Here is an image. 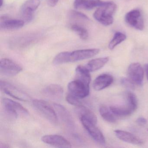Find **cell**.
<instances>
[{
	"instance_id": "2e32d148",
	"label": "cell",
	"mask_w": 148,
	"mask_h": 148,
	"mask_svg": "<svg viewBox=\"0 0 148 148\" xmlns=\"http://www.w3.org/2000/svg\"><path fill=\"white\" fill-rule=\"evenodd\" d=\"M116 136L123 142L132 144L140 145L144 143V141L136 135L121 130H116L114 131Z\"/></svg>"
},
{
	"instance_id": "8fae6325",
	"label": "cell",
	"mask_w": 148,
	"mask_h": 148,
	"mask_svg": "<svg viewBox=\"0 0 148 148\" xmlns=\"http://www.w3.org/2000/svg\"><path fill=\"white\" fill-rule=\"evenodd\" d=\"M125 21L128 25L137 30H143V19L139 10H132L127 13L125 16Z\"/></svg>"
},
{
	"instance_id": "f546056e",
	"label": "cell",
	"mask_w": 148,
	"mask_h": 148,
	"mask_svg": "<svg viewBox=\"0 0 148 148\" xmlns=\"http://www.w3.org/2000/svg\"><path fill=\"white\" fill-rule=\"evenodd\" d=\"M123 84L126 87L130 88H133L134 87V83L130 79L123 78L121 81Z\"/></svg>"
},
{
	"instance_id": "3957f363",
	"label": "cell",
	"mask_w": 148,
	"mask_h": 148,
	"mask_svg": "<svg viewBox=\"0 0 148 148\" xmlns=\"http://www.w3.org/2000/svg\"><path fill=\"white\" fill-rule=\"evenodd\" d=\"M23 68L20 65L8 58L1 59L0 61V72L6 77H13L22 71Z\"/></svg>"
},
{
	"instance_id": "7402d4cb",
	"label": "cell",
	"mask_w": 148,
	"mask_h": 148,
	"mask_svg": "<svg viewBox=\"0 0 148 148\" xmlns=\"http://www.w3.org/2000/svg\"><path fill=\"white\" fill-rule=\"evenodd\" d=\"M110 109L115 116H127L135 112L127 103L125 106H111Z\"/></svg>"
},
{
	"instance_id": "8992f818",
	"label": "cell",
	"mask_w": 148,
	"mask_h": 148,
	"mask_svg": "<svg viewBox=\"0 0 148 148\" xmlns=\"http://www.w3.org/2000/svg\"><path fill=\"white\" fill-rule=\"evenodd\" d=\"M3 106L7 112L14 117L20 115L28 116L29 112L19 103L8 98H4L2 100Z\"/></svg>"
},
{
	"instance_id": "1f68e13d",
	"label": "cell",
	"mask_w": 148,
	"mask_h": 148,
	"mask_svg": "<svg viewBox=\"0 0 148 148\" xmlns=\"http://www.w3.org/2000/svg\"><path fill=\"white\" fill-rule=\"evenodd\" d=\"M58 1L59 0H47V4L51 7L55 6Z\"/></svg>"
},
{
	"instance_id": "9a60e30c",
	"label": "cell",
	"mask_w": 148,
	"mask_h": 148,
	"mask_svg": "<svg viewBox=\"0 0 148 148\" xmlns=\"http://www.w3.org/2000/svg\"><path fill=\"white\" fill-rule=\"evenodd\" d=\"M43 93L52 100L59 101L63 97L64 90L59 85L52 84L46 87L43 91Z\"/></svg>"
},
{
	"instance_id": "7c38bea8",
	"label": "cell",
	"mask_w": 148,
	"mask_h": 148,
	"mask_svg": "<svg viewBox=\"0 0 148 148\" xmlns=\"http://www.w3.org/2000/svg\"><path fill=\"white\" fill-rule=\"evenodd\" d=\"M45 143L58 148H70L71 144L64 137L58 135H47L43 136L41 138Z\"/></svg>"
},
{
	"instance_id": "6da1fadb",
	"label": "cell",
	"mask_w": 148,
	"mask_h": 148,
	"mask_svg": "<svg viewBox=\"0 0 148 148\" xmlns=\"http://www.w3.org/2000/svg\"><path fill=\"white\" fill-rule=\"evenodd\" d=\"M116 5L112 2H104L93 14L94 18L104 26H109L113 22V14Z\"/></svg>"
},
{
	"instance_id": "4fadbf2b",
	"label": "cell",
	"mask_w": 148,
	"mask_h": 148,
	"mask_svg": "<svg viewBox=\"0 0 148 148\" xmlns=\"http://www.w3.org/2000/svg\"><path fill=\"white\" fill-rule=\"evenodd\" d=\"M24 21L11 18L6 16L0 18V28L4 30H14L20 29L24 26Z\"/></svg>"
},
{
	"instance_id": "ba28073f",
	"label": "cell",
	"mask_w": 148,
	"mask_h": 148,
	"mask_svg": "<svg viewBox=\"0 0 148 148\" xmlns=\"http://www.w3.org/2000/svg\"><path fill=\"white\" fill-rule=\"evenodd\" d=\"M40 0H27L21 7L20 14L25 21L32 20L34 12L40 5Z\"/></svg>"
},
{
	"instance_id": "d590c367",
	"label": "cell",
	"mask_w": 148,
	"mask_h": 148,
	"mask_svg": "<svg viewBox=\"0 0 148 148\" xmlns=\"http://www.w3.org/2000/svg\"><path fill=\"white\" fill-rule=\"evenodd\" d=\"M146 70H147V71H148V64L147 65H146Z\"/></svg>"
},
{
	"instance_id": "836d02e7",
	"label": "cell",
	"mask_w": 148,
	"mask_h": 148,
	"mask_svg": "<svg viewBox=\"0 0 148 148\" xmlns=\"http://www.w3.org/2000/svg\"><path fill=\"white\" fill-rule=\"evenodd\" d=\"M3 1L4 0H0V7H2L3 5Z\"/></svg>"
},
{
	"instance_id": "9c48e42d",
	"label": "cell",
	"mask_w": 148,
	"mask_h": 148,
	"mask_svg": "<svg viewBox=\"0 0 148 148\" xmlns=\"http://www.w3.org/2000/svg\"><path fill=\"white\" fill-rule=\"evenodd\" d=\"M99 51V49H88L77 50L72 52L69 51V63L90 58L98 54Z\"/></svg>"
},
{
	"instance_id": "5b68a950",
	"label": "cell",
	"mask_w": 148,
	"mask_h": 148,
	"mask_svg": "<svg viewBox=\"0 0 148 148\" xmlns=\"http://www.w3.org/2000/svg\"><path fill=\"white\" fill-rule=\"evenodd\" d=\"M0 86L1 90L13 98L22 101H27L30 99V97L27 93L8 82L1 80Z\"/></svg>"
},
{
	"instance_id": "484cf974",
	"label": "cell",
	"mask_w": 148,
	"mask_h": 148,
	"mask_svg": "<svg viewBox=\"0 0 148 148\" xmlns=\"http://www.w3.org/2000/svg\"><path fill=\"white\" fill-rule=\"evenodd\" d=\"M68 17L70 19L75 21H88L90 20L86 15L80 12L75 10H70L68 13Z\"/></svg>"
},
{
	"instance_id": "30bf717a",
	"label": "cell",
	"mask_w": 148,
	"mask_h": 148,
	"mask_svg": "<svg viewBox=\"0 0 148 148\" xmlns=\"http://www.w3.org/2000/svg\"><path fill=\"white\" fill-rule=\"evenodd\" d=\"M144 70L139 63H134L130 64L127 70L129 78L134 84L141 86L143 82Z\"/></svg>"
},
{
	"instance_id": "cb8c5ba5",
	"label": "cell",
	"mask_w": 148,
	"mask_h": 148,
	"mask_svg": "<svg viewBox=\"0 0 148 148\" xmlns=\"http://www.w3.org/2000/svg\"><path fill=\"white\" fill-rule=\"evenodd\" d=\"M71 29L76 33L78 36L83 40H86L89 37V33L87 29L82 26L77 24H72Z\"/></svg>"
},
{
	"instance_id": "603a6c76",
	"label": "cell",
	"mask_w": 148,
	"mask_h": 148,
	"mask_svg": "<svg viewBox=\"0 0 148 148\" xmlns=\"http://www.w3.org/2000/svg\"><path fill=\"white\" fill-rule=\"evenodd\" d=\"M99 113L101 117L106 121L110 123H115L116 121L115 115L106 106H102L99 107Z\"/></svg>"
},
{
	"instance_id": "83f0119b",
	"label": "cell",
	"mask_w": 148,
	"mask_h": 148,
	"mask_svg": "<svg viewBox=\"0 0 148 148\" xmlns=\"http://www.w3.org/2000/svg\"><path fill=\"white\" fill-rule=\"evenodd\" d=\"M66 99L69 103L71 104L72 105L75 106L76 107L83 105L81 101V99L79 98L78 97H76L69 92L66 95Z\"/></svg>"
},
{
	"instance_id": "4dcf8cb0",
	"label": "cell",
	"mask_w": 148,
	"mask_h": 148,
	"mask_svg": "<svg viewBox=\"0 0 148 148\" xmlns=\"http://www.w3.org/2000/svg\"><path fill=\"white\" fill-rule=\"evenodd\" d=\"M147 122L146 119L142 117L138 118L136 120L137 123L140 126H144L147 123Z\"/></svg>"
},
{
	"instance_id": "e0dca14e",
	"label": "cell",
	"mask_w": 148,
	"mask_h": 148,
	"mask_svg": "<svg viewBox=\"0 0 148 148\" xmlns=\"http://www.w3.org/2000/svg\"><path fill=\"white\" fill-rule=\"evenodd\" d=\"M113 78L108 74H102L98 76L93 81V87L96 91H100L107 88L112 84Z\"/></svg>"
},
{
	"instance_id": "8d00e7d4",
	"label": "cell",
	"mask_w": 148,
	"mask_h": 148,
	"mask_svg": "<svg viewBox=\"0 0 148 148\" xmlns=\"http://www.w3.org/2000/svg\"></svg>"
},
{
	"instance_id": "d4e9b609",
	"label": "cell",
	"mask_w": 148,
	"mask_h": 148,
	"mask_svg": "<svg viewBox=\"0 0 148 148\" xmlns=\"http://www.w3.org/2000/svg\"><path fill=\"white\" fill-rule=\"evenodd\" d=\"M126 35L119 32H116L109 45L110 50H112L118 45L126 39Z\"/></svg>"
},
{
	"instance_id": "e575fe53",
	"label": "cell",
	"mask_w": 148,
	"mask_h": 148,
	"mask_svg": "<svg viewBox=\"0 0 148 148\" xmlns=\"http://www.w3.org/2000/svg\"><path fill=\"white\" fill-rule=\"evenodd\" d=\"M146 76H147V79L148 80V71L146 70Z\"/></svg>"
},
{
	"instance_id": "ac0fdd59",
	"label": "cell",
	"mask_w": 148,
	"mask_h": 148,
	"mask_svg": "<svg viewBox=\"0 0 148 148\" xmlns=\"http://www.w3.org/2000/svg\"><path fill=\"white\" fill-rule=\"evenodd\" d=\"M104 2L101 0H75L73 5L76 9L90 10L99 7Z\"/></svg>"
},
{
	"instance_id": "ffe728a7",
	"label": "cell",
	"mask_w": 148,
	"mask_h": 148,
	"mask_svg": "<svg viewBox=\"0 0 148 148\" xmlns=\"http://www.w3.org/2000/svg\"><path fill=\"white\" fill-rule=\"evenodd\" d=\"M109 60L108 57L94 59L89 61L85 66L90 72L95 71L103 67Z\"/></svg>"
},
{
	"instance_id": "f1b7e54d",
	"label": "cell",
	"mask_w": 148,
	"mask_h": 148,
	"mask_svg": "<svg viewBox=\"0 0 148 148\" xmlns=\"http://www.w3.org/2000/svg\"><path fill=\"white\" fill-rule=\"evenodd\" d=\"M127 103L130 105L135 111L138 107V100L136 95L132 92H128L127 95Z\"/></svg>"
},
{
	"instance_id": "d6986e66",
	"label": "cell",
	"mask_w": 148,
	"mask_h": 148,
	"mask_svg": "<svg viewBox=\"0 0 148 148\" xmlns=\"http://www.w3.org/2000/svg\"><path fill=\"white\" fill-rule=\"evenodd\" d=\"M75 79L79 80L87 85H90L91 81L90 72L85 66H78L75 70Z\"/></svg>"
},
{
	"instance_id": "d6a6232c",
	"label": "cell",
	"mask_w": 148,
	"mask_h": 148,
	"mask_svg": "<svg viewBox=\"0 0 148 148\" xmlns=\"http://www.w3.org/2000/svg\"><path fill=\"white\" fill-rule=\"evenodd\" d=\"M0 147L1 148H10V146L7 145L6 144L4 143H1Z\"/></svg>"
},
{
	"instance_id": "4316f807",
	"label": "cell",
	"mask_w": 148,
	"mask_h": 148,
	"mask_svg": "<svg viewBox=\"0 0 148 148\" xmlns=\"http://www.w3.org/2000/svg\"><path fill=\"white\" fill-rule=\"evenodd\" d=\"M53 64L54 65H60L69 63L68 51L62 52L58 53L53 59Z\"/></svg>"
},
{
	"instance_id": "277c9868",
	"label": "cell",
	"mask_w": 148,
	"mask_h": 148,
	"mask_svg": "<svg viewBox=\"0 0 148 148\" xmlns=\"http://www.w3.org/2000/svg\"><path fill=\"white\" fill-rule=\"evenodd\" d=\"M79 119L85 129L95 142L100 144L105 143L104 136L101 131L96 126V124L83 117H79Z\"/></svg>"
},
{
	"instance_id": "52a82bcc",
	"label": "cell",
	"mask_w": 148,
	"mask_h": 148,
	"mask_svg": "<svg viewBox=\"0 0 148 148\" xmlns=\"http://www.w3.org/2000/svg\"><path fill=\"white\" fill-rule=\"evenodd\" d=\"M69 93L78 97L79 98H84L90 93V85L75 79L71 81L68 84Z\"/></svg>"
},
{
	"instance_id": "7a4b0ae2",
	"label": "cell",
	"mask_w": 148,
	"mask_h": 148,
	"mask_svg": "<svg viewBox=\"0 0 148 148\" xmlns=\"http://www.w3.org/2000/svg\"><path fill=\"white\" fill-rule=\"evenodd\" d=\"M32 104L34 108L47 121L53 125H58V115L54 109L48 103L41 99H34L32 101Z\"/></svg>"
},
{
	"instance_id": "44dd1931",
	"label": "cell",
	"mask_w": 148,
	"mask_h": 148,
	"mask_svg": "<svg viewBox=\"0 0 148 148\" xmlns=\"http://www.w3.org/2000/svg\"><path fill=\"white\" fill-rule=\"evenodd\" d=\"M75 110L76 113L78 115L79 117H83L85 118L94 123L96 124L97 123V116L90 109L84 106L83 105L80 106H77Z\"/></svg>"
},
{
	"instance_id": "5bb4252c",
	"label": "cell",
	"mask_w": 148,
	"mask_h": 148,
	"mask_svg": "<svg viewBox=\"0 0 148 148\" xmlns=\"http://www.w3.org/2000/svg\"><path fill=\"white\" fill-rule=\"evenodd\" d=\"M54 107L57 114L66 125L70 129H73L75 127V123L68 110L64 106L59 104H54Z\"/></svg>"
}]
</instances>
